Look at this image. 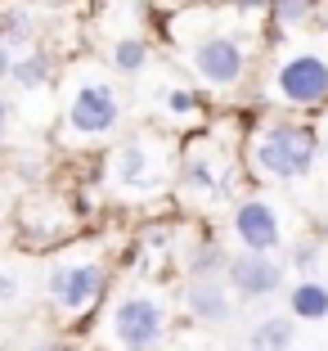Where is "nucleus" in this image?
Instances as JSON below:
<instances>
[{
  "label": "nucleus",
  "instance_id": "1",
  "mask_svg": "<svg viewBox=\"0 0 328 351\" xmlns=\"http://www.w3.org/2000/svg\"><path fill=\"white\" fill-rule=\"evenodd\" d=\"M319 154V135L315 126L306 122H288V117H275V122H261L247 131L243 145V162L257 180H270V185H288V180H301L310 176Z\"/></svg>",
  "mask_w": 328,
  "mask_h": 351
},
{
  "label": "nucleus",
  "instance_id": "2",
  "mask_svg": "<svg viewBox=\"0 0 328 351\" xmlns=\"http://www.w3.org/2000/svg\"><path fill=\"white\" fill-rule=\"evenodd\" d=\"M122 126V90L99 68H72L68 108H63V145H99Z\"/></svg>",
  "mask_w": 328,
  "mask_h": 351
},
{
  "label": "nucleus",
  "instance_id": "3",
  "mask_svg": "<svg viewBox=\"0 0 328 351\" xmlns=\"http://www.w3.org/2000/svg\"><path fill=\"white\" fill-rule=\"evenodd\" d=\"M270 99L283 108H319L328 99V36L279 54L270 68Z\"/></svg>",
  "mask_w": 328,
  "mask_h": 351
},
{
  "label": "nucleus",
  "instance_id": "4",
  "mask_svg": "<svg viewBox=\"0 0 328 351\" xmlns=\"http://www.w3.org/2000/svg\"><path fill=\"white\" fill-rule=\"evenodd\" d=\"M108 180L135 194H149V189H162L171 180V145L157 140V135H131L108 154Z\"/></svg>",
  "mask_w": 328,
  "mask_h": 351
},
{
  "label": "nucleus",
  "instance_id": "5",
  "mask_svg": "<svg viewBox=\"0 0 328 351\" xmlns=\"http://www.w3.org/2000/svg\"><path fill=\"white\" fill-rule=\"evenodd\" d=\"M103 284H108V270H103L99 257H59L50 266V275H45L50 306L63 320H81L86 311L99 302Z\"/></svg>",
  "mask_w": 328,
  "mask_h": 351
},
{
  "label": "nucleus",
  "instance_id": "6",
  "mask_svg": "<svg viewBox=\"0 0 328 351\" xmlns=\"http://www.w3.org/2000/svg\"><path fill=\"white\" fill-rule=\"evenodd\" d=\"M185 54H189V68L198 73V82L216 86V90H229V86L243 82L252 45H247L238 32L216 27V32H207V36H198V41H189Z\"/></svg>",
  "mask_w": 328,
  "mask_h": 351
},
{
  "label": "nucleus",
  "instance_id": "7",
  "mask_svg": "<svg viewBox=\"0 0 328 351\" xmlns=\"http://www.w3.org/2000/svg\"><path fill=\"white\" fill-rule=\"evenodd\" d=\"M175 176H180V189H185V194L216 203V198L229 189V180H234V158H229L225 149L216 145L212 135H198L194 145L180 154V167H175Z\"/></svg>",
  "mask_w": 328,
  "mask_h": 351
},
{
  "label": "nucleus",
  "instance_id": "8",
  "mask_svg": "<svg viewBox=\"0 0 328 351\" xmlns=\"http://www.w3.org/2000/svg\"><path fill=\"white\" fill-rule=\"evenodd\" d=\"M166 338V306L149 293H131L113 306V342L122 351H157Z\"/></svg>",
  "mask_w": 328,
  "mask_h": 351
},
{
  "label": "nucleus",
  "instance_id": "9",
  "mask_svg": "<svg viewBox=\"0 0 328 351\" xmlns=\"http://www.w3.org/2000/svg\"><path fill=\"white\" fill-rule=\"evenodd\" d=\"M229 230H234L238 248H252V252H275L283 243V221H279V207L270 198L252 194V198H238L234 212H229Z\"/></svg>",
  "mask_w": 328,
  "mask_h": 351
},
{
  "label": "nucleus",
  "instance_id": "10",
  "mask_svg": "<svg viewBox=\"0 0 328 351\" xmlns=\"http://www.w3.org/2000/svg\"><path fill=\"white\" fill-rule=\"evenodd\" d=\"M225 279L238 298L257 302V298H270V293L283 289V266L275 261V252H252V248H238L225 266Z\"/></svg>",
  "mask_w": 328,
  "mask_h": 351
},
{
  "label": "nucleus",
  "instance_id": "11",
  "mask_svg": "<svg viewBox=\"0 0 328 351\" xmlns=\"http://www.w3.org/2000/svg\"><path fill=\"white\" fill-rule=\"evenodd\" d=\"M180 302H185L189 320L207 324V329L234 320V298H229V289H225V279H220V275H189L185 298H180Z\"/></svg>",
  "mask_w": 328,
  "mask_h": 351
},
{
  "label": "nucleus",
  "instance_id": "12",
  "mask_svg": "<svg viewBox=\"0 0 328 351\" xmlns=\"http://www.w3.org/2000/svg\"><path fill=\"white\" fill-rule=\"evenodd\" d=\"M10 82L18 86L23 95H36V90H45V86L54 82V59H50L45 50L14 54V73H10Z\"/></svg>",
  "mask_w": 328,
  "mask_h": 351
},
{
  "label": "nucleus",
  "instance_id": "13",
  "mask_svg": "<svg viewBox=\"0 0 328 351\" xmlns=\"http://www.w3.org/2000/svg\"><path fill=\"white\" fill-rule=\"evenodd\" d=\"M319 5H324V0H270L266 14L279 32H306V27H315Z\"/></svg>",
  "mask_w": 328,
  "mask_h": 351
},
{
  "label": "nucleus",
  "instance_id": "14",
  "mask_svg": "<svg viewBox=\"0 0 328 351\" xmlns=\"http://www.w3.org/2000/svg\"><path fill=\"white\" fill-rule=\"evenodd\" d=\"M288 311H292V320H328V284L301 279L297 289L288 293Z\"/></svg>",
  "mask_w": 328,
  "mask_h": 351
},
{
  "label": "nucleus",
  "instance_id": "15",
  "mask_svg": "<svg viewBox=\"0 0 328 351\" xmlns=\"http://www.w3.org/2000/svg\"><path fill=\"white\" fill-rule=\"evenodd\" d=\"M292 342H297V324H292V315H270V320H261L257 329H252L247 347H252V351H292Z\"/></svg>",
  "mask_w": 328,
  "mask_h": 351
},
{
  "label": "nucleus",
  "instance_id": "16",
  "mask_svg": "<svg viewBox=\"0 0 328 351\" xmlns=\"http://www.w3.org/2000/svg\"><path fill=\"white\" fill-rule=\"evenodd\" d=\"M0 41L10 45V50H23V45L36 41V23H31L27 5H5L0 10Z\"/></svg>",
  "mask_w": 328,
  "mask_h": 351
},
{
  "label": "nucleus",
  "instance_id": "17",
  "mask_svg": "<svg viewBox=\"0 0 328 351\" xmlns=\"http://www.w3.org/2000/svg\"><path fill=\"white\" fill-rule=\"evenodd\" d=\"M149 59H153V50H149L144 36H122V41H113V50H108V63H113L117 73H126V77L144 73Z\"/></svg>",
  "mask_w": 328,
  "mask_h": 351
},
{
  "label": "nucleus",
  "instance_id": "18",
  "mask_svg": "<svg viewBox=\"0 0 328 351\" xmlns=\"http://www.w3.org/2000/svg\"><path fill=\"white\" fill-rule=\"evenodd\" d=\"M229 266V252L216 243V239H203V243H194V252H189L185 270L189 275H225Z\"/></svg>",
  "mask_w": 328,
  "mask_h": 351
},
{
  "label": "nucleus",
  "instance_id": "19",
  "mask_svg": "<svg viewBox=\"0 0 328 351\" xmlns=\"http://www.w3.org/2000/svg\"><path fill=\"white\" fill-rule=\"evenodd\" d=\"M162 108L171 117H189V113H198V108H203V95L189 90V86H166V90H162Z\"/></svg>",
  "mask_w": 328,
  "mask_h": 351
},
{
  "label": "nucleus",
  "instance_id": "20",
  "mask_svg": "<svg viewBox=\"0 0 328 351\" xmlns=\"http://www.w3.org/2000/svg\"><path fill=\"white\" fill-rule=\"evenodd\" d=\"M14 298H18V279H14V275H5V270H0V306H10Z\"/></svg>",
  "mask_w": 328,
  "mask_h": 351
},
{
  "label": "nucleus",
  "instance_id": "21",
  "mask_svg": "<svg viewBox=\"0 0 328 351\" xmlns=\"http://www.w3.org/2000/svg\"><path fill=\"white\" fill-rule=\"evenodd\" d=\"M292 261H297V270H310V266H315V243H301V248H292Z\"/></svg>",
  "mask_w": 328,
  "mask_h": 351
},
{
  "label": "nucleus",
  "instance_id": "22",
  "mask_svg": "<svg viewBox=\"0 0 328 351\" xmlns=\"http://www.w3.org/2000/svg\"><path fill=\"white\" fill-rule=\"evenodd\" d=\"M266 5H270V0H229V10H234V14H261Z\"/></svg>",
  "mask_w": 328,
  "mask_h": 351
},
{
  "label": "nucleus",
  "instance_id": "23",
  "mask_svg": "<svg viewBox=\"0 0 328 351\" xmlns=\"http://www.w3.org/2000/svg\"><path fill=\"white\" fill-rule=\"evenodd\" d=\"M10 73H14V50L0 41V82H10Z\"/></svg>",
  "mask_w": 328,
  "mask_h": 351
},
{
  "label": "nucleus",
  "instance_id": "24",
  "mask_svg": "<svg viewBox=\"0 0 328 351\" xmlns=\"http://www.w3.org/2000/svg\"><path fill=\"white\" fill-rule=\"evenodd\" d=\"M5 135H10V99L0 95V140H5Z\"/></svg>",
  "mask_w": 328,
  "mask_h": 351
},
{
  "label": "nucleus",
  "instance_id": "25",
  "mask_svg": "<svg viewBox=\"0 0 328 351\" xmlns=\"http://www.w3.org/2000/svg\"><path fill=\"white\" fill-rule=\"evenodd\" d=\"M315 27H319V36H328V5L319 10V19H315Z\"/></svg>",
  "mask_w": 328,
  "mask_h": 351
},
{
  "label": "nucleus",
  "instance_id": "26",
  "mask_svg": "<svg viewBox=\"0 0 328 351\" xmlns=\"http://www.w3.org/2000/svg\"><path fill=\"white\" fill-rule=\"evenodd\" d=\"M324 158H328V135H324Z\"/></svg>",
  "mask_w": 328,
  "mask_h": 351
},
{
  "label": "nucleus",
  "instance_id": "27",
  "mask_svg": "<svg viewBox=\"0 0 328 351\" xmlns=\"http://www.w3.org/2000/svg\"><path fill=\"white\" fill-rule=\"evenodd\" d=\"M0 226H5V207H0Z\"/></svg>",
  "mask_w": 328,
  "mask_h": 351
},
{
  "label": "nucleus",
  "instance_id": "28",
  "mask_svg": "<svg viewBox=\"0 0 328 351\" xmlns=\"http://www.w3.org/2000/svg\"><path fill=\"white\" fill-rule=\"evenodd\" d=\"M324 5H328V0H324Z\"/></svg>",
  "mask_w": 328,
  "mask_h": 351
}]
</instances>
